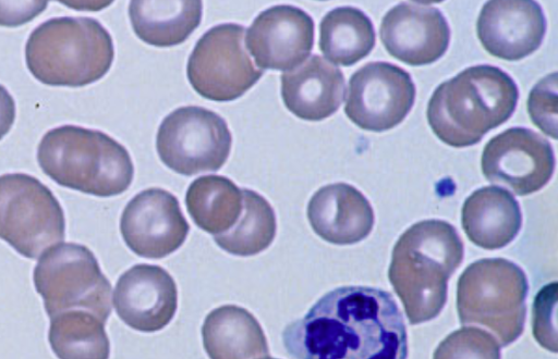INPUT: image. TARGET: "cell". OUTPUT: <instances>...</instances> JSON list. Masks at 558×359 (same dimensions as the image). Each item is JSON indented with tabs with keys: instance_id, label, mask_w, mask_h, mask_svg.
I'll list each match as a JSON object with an SVG mask.
<instances>
[{
	"instance_id": "obj_1",
	"label": "cell",
	"mask_w": 558,
	"mask_h": 359,
	"mask_svg": "<svg viewBox=\"0 0 558 359\" xmlns=\"http://www.w3.org/2000/svg\"><path fill=\"white\" fill-rule=\"evenodd\" d=\"M294 359H407L404 319L390 293L341 286L320 297L282 332Z\"/></svg>"
},
{
	"instance_id": "obj_2",
	"label": "cell",
	"mask_w": 558,
	"mask_h": 359,
	"mask_svg": "<svg viewBox=\"0 0 558 359\" xmlns=\"http://www.w3.org/2000/svg\"><path fill=\"white\" fill-rule=\"evenodd\" d=\"M463 259L457 230L441 220L410 226L397 240L388 271L411 324L437 317L447 300V284Z\"/></svg>"
},
{
	"instance_id": "obj_3",
	"label": "cell",
	"mask_w": 558,
	"mask_h": 359,
	"mask_svg": "<svg viewBox=\"0 0 558 359\" xmlns=\"http://www.w3.org/2000/svg\"><path fill=\"white\" fill-rule=\"evenodd\" d=\"M518 99L517 84L505 71L488 64L470 66L435 89L427 106L428 124L445 144L469 147L505 123Z\"/></svg>"
},
{
	"instance_id": "obj_4",
	"label": "cell",
	"mask_w": 558,
	"mask_h": 359,
	"mask_svg": "<svg viewBox=\"0 0 558 359\" xmlns=\"http://www.w3.org/2000/svg\"><path fill=\"white\" fill-rule=\"evenodd\" d=\"M37 160L57 184L98 197L124 193L134 176L124 146L104 132L76 125L48 131L38 145Z\"/></svg>"
},
{
	"instance_id": "obj_5",
	"label": "cell",
	"mask_w": 558,
	"mask_h": 359,
	"mask_svg": "<svg viewBox=\"0 0 558 359\" xmlns=\"http://www.w3.org/2000/svg\"><path fill=\"white\" fill-rule=\"evenodd\" d=\"M114 48L108 30L95 18L61 16L38 25L25 46L31 74L50 86L82 87L104 77Z\"/></svg>"
},
{
	"instance_id": "obj_6",
	"label": "cell",
	"mask_w": 558,
	"mask_h": 359,
	"mask_svg": "<svg viewBox=\"0 0 558 359\" xmlns=\"http://www.w3.org/2000/svg\"><path fill=\"white\" fill-rule=\"evenodd\" d=\"M527 280L520 267L504 258L471 263L460 275L457 309L462 324L492 331L500 346L514 342L525 321Z\"/></svg>"
},
{
	"instance_id": "obj_7",
	"label": "cell",
	"mask_w": 558,
	"mask_h": 359,
	"mask_svg": "<svg viewBox=\"0 0 558 359\" xmlns=\"http://www.w3.org/2000/svg\"><path fill=\"white\" fill-rule=\"evenodd\" d=\"M33 278L49 319L83 310L106 323L111 313V284L84 245L59 243L48 248L40 256Z\"/></svg>"
},
{
	"instance_id": "obj_8",
	"label": "cell",
	"mask_w": 558,
	"mask_h": 359,
	"mask_svg": "<svg viewBox=\"0 0 558 359\" xmlns=\"http://www.w3.org/2000/svg\"><path fill=\"white\" fill-rule=\"evenodd\" d=\"M63 210L52 191L25 173L0 176V238L20 255L40 257L64 239Z\"/></svg>"
},
{
	"instance_id": "obj_9",
	"label": "cell",
	"mask_w": 558,
	"mask_h": 359,
	"mask_svg": "<svg viewBox=\"0 0 558 359\" xmlns=\"http://www.w3.org/2000/svg\"><path fill=\"white\" fill-rule=\"evenodd\" d=\"M231 144L227 122L218 113L197 106L172 111L156 136L162 163L186 176L218 171L229 157Z\"/></svg>"
},
{
	"instance_id": "obj_10",
	"label": "cell",
	"mask_w": 558,
	"mask_h": 359,
	"mask_svg": "<svg viewBox=\"0 0 558 359\" xmlns=\"http://www.w3.org/2000/svg\"><path fill=\"white\" fill-rule=\"evenodd\" d=\"M245 27L235 23L208 29L190 54L186 75L202 97L232 101L243 96L263 76L244 47Z\"/></svg>"
},
{
	"instance_id": "obj_11",
	"label": "cell",
	"mask_w": 558,
	"mask_h": 359,
	"mask_svg": "<svg viewBox=\"0 0 558 359\" xmlns=\"http://www.w3.org/2000/svg\"><path fill=\"white\" fill-rule=\"evenodd\" d=\"M415 100V85L402 67L369 62L349 81L344 112L359 127L384 132L400 124Z\"/></svg>"
},
{
	"instance_id": "obj_12",
	"label": "cell",
	"mask_w": 558,
	"mask_h": 359,
	"mask_svg": "<svg viewBox=\"0 0 558 359\" xmlns=\"http://www.w3.org/2000/svg\"><path fill=\"white\" fill-rule=\"evenodd\" d=\"M481 164L487 181L525 196L549 182L555 156L551 145L542 135L526 127H511L485 145Z\"/></svg>"
},
{
	"instance_id": "obj_13",
	"label": "cell",
	"mask_w": 558,
	"mask_h": 359,
	"mask_svg": "<svg viewBox=\"0 0 558 359\" xmlns=\"http://www.w3.org/2000/svg\"><path fill=\"white\" fill-rule=\"evenodd\" d=\"M120 231L134 253L160 259L182 246L190 226L175 196L162 188H147L125 206Z\"/></svg>"
},
{
	"instance_id": "obj_14",
	"label": "cell",
	"mask_w": 558,
	"mask_h": 359,
	"mask_svg": "<svg viewBox=\"0 0 558 359\" xmlns=\"http://www.w3.org/2000/svg\"><path fill=\"white\" fill-rule=\"evenodd\" d=\"M245 44L262 70H293L313 49L314 21L294 5L270 7L254 18Z\"/></svg>"
},
{
	"instance_id": "obj_15",
	"label": "cell",
	"mask_w": 558,
	"mask_h": 359,
	"mask_svg": "<svg viewBox=\"0 0 558 359\" xmlns=\"http://www.w3.org/2000/svg\"><path fill=\"white\" fill-rule=\"evenodd\" d=\"M379 35L393 58L409 65H425L447 51L450 27L439 9L426 3L402 2L383 17Z\"/></svg>"
},
{
	"instance_id": "obj_16",
	"label": "cell",
	"mask_w": 558,
	"mask_h": 359,
	"mask_svg": "<svg viewBox=\"0 0 558 359\" xmlns=\"http://www.w3.org/2000/svg\"><path fill=\"white\" fill-rule=\"evenodd\" d=\"M112 301L126 325L140 332H156L168 325L177 311V285L163 268L136 264L117 281Z\"/></svg>"
},
{
	"instance_id": "obj_17",
	"label": "cell",
	"mask_w": 558,
	"mask_h": 359,
	"mask_svg": "<svg viewBox=\"0 0 558 359\" xmlns=\"http://www.w3.org/2000/svg\"><path fill=\"white\" fill-rule=\"evenodd\" d=\"M476 32L489 54L515 61L539 48L546 18L535 1H488L481 10Z\"/></svg>"
},
{
	"instance_id": "obj_18",
	"label": "cell",
	"mask_w": 558,
	"mask_h": 359,
	"mask_svg": "<svg viewBox=\"0 0 558 359\" xmlns=\"http://www.w3.org/2000/svg\"><path fill=\"white\" fill-rule=\"evenodd\" d=\"M307 219L324 240L351 245L368 236L375 215L359 189L347 183H335L315 191L307 205Z\"/></svg>"
},
{
	"instance_id": "obj_19",
	"label": "cell",
	"mask_w": 558,
	"mask_h": 359,
	"mask_svg": "<svg viewBox=\"0 0 558 359\" xmlns=\"http://www.w3.org/2000/svg\"><path fill=\"white\" fill-rule=\"evenodd\" d=\"M280 79L286 108L302 120H324L333 114L343 100L342 72L317 54L281 74Z\"/></svg>"
},
{
	"instance_id": "obj_20",
	"label": "cell",
	"mask_w": 558,
	"mask_h": 359,
	"mask_svg": "<svg viewBox=\"0 0 558 359\" xmlns=\"http://www.w3.org/2000/svg\"><path fill=\"white\" fill-rule=\"evenodd\" d=\"M461 223L473 244L493 250L514 239L522 225V214L511 193L498 186H486L465 199Z\"/></svg>"
},
{
	"instance_id": "obj_21",
	"label": "cell",
	"mask_w": 558,
	"mask_h": 359,
	"mask_svg": "<svg viewBox=\"0 0 558 359\" xmlns=\"http://www.w3.org/2000/svg\"><path fill=\"white\" fill-rule=\"evenodd\" d=\"M202 337L210 359H259L269 355L259 322L235 305L211 310L203 323Z\"/></svg>"
},
{
	"instance_id": "obj_22",
	"label": "cell",
	"mask_w": 558,
	"mask_h": 359,
	"mask_svg": "<svg viewBox=\"0 0 558 359\" xmlns=\"http://www.w3.org/2000/svg\"><path fill=\"white\" fill-rule=\"evenodd\" d=\"M201 1H131L129 16L136 36L155 47L184 42L199 25Z\"/></svg>"
},
{
	"instance_id": "obj_23",
	"label": "cell",
	"mask_w": 558,
	"mask_h": 359,
	"mask_svg": "<svg viewBox=\"0 0 558 359\" xmlns=\"http://www.w3.org/2000/svg\"><path fill=\"white\" fill-rule=\"evenodd\" d=\"M375 41L371 18L357 8H336L320 21L319 50L335 64H355L373 50Z\"/></svg>"
},
{
	"instance_id": "obj_24",
	"label": "cell",
	"mask_w": 558,
	"mask_h": 359,
	"mask_svg": "<svg viewBox=\"0 0 558 359\" xmlns=\"http://www.w3.org/2000/svg\"><path fill=\"white\" fill-rule=\"evenodd\" d=\"M185 203L194 223L215 236L238 221L243 208L242 189L228 177L204 175L190 184Z\"/></svg>"
},
{
	"instance_id": "obj_25",
	"label": "cell",
	"mask_w": 558,
	"mask_h": 359,
	"mask_svg": "<svg viewBox=\"0 0 558 359\" xmlns=\"http://www.w3.org/2000/svg\"><path fill=\"white\" fill-rule=\"evenodd\" d=\"M49 344L59 359H109L105 322L83 310H70L50 319Z\"/></svg>"
},
{
	"instance_id": "obj_26",
	"label": "cell",
	"mask_w": 558,
	"mask_h": 359,
	"mask_svg": "<svg viewBox=\"0 0 558 359\" xmlns=\"http://www.w3.org/2000/svg\"><path fill=\"white\" fill-rule=\"evenodd\" d=\"M243 208L235 224L214 240L225 251L241 257L265 250L276 236V214L270 203L258 193L243 188Z\"/></svg>"
},
{
	"instance_id": "obj_27",
	"label": "cell",
	"mask_w": 558,
	"mask_h": 359,
	"mask_svg": "<svg viewBox=\"0 0 558 359\" xmlns=\"http://www.w3.org/2000/svg\"><path fill=\"white\" fill-rule=\"evenodd\" d=\"M433 359H500L499 345L478 327H461L436 348Z\"/></svg>"
},
{
	"instance_id": "obj_28",
	"label": "cell",
	"mask_w": 558,
	"mask_h": 359,
	"mask_svg": "<svg viewBox=\"0 0 558 359\" xmlns=\"http://www.w3.org/2000/svg\"><path fill=\"white\" fill-rule=\"evenodd\" d=\"M532 122L546 135L557 139V73L541 79L527 98Z\"/></svg>"
},
{
	"instance_id": "obj_29",
	"label": "cell",
	"mask_w": 558,
	"mask_h": 359,
	"mask_svg": "<svg viewBox=\"0 0 558 359\" xmlns=\"http://www.w3.org/2000/svg\"><path fill=\"white\" fill-rule=\"evenodd\" d=\"M557 282L545 285L533 304V335L541 346L557 351Z\"/></svg>"
},
{
	"instance_id": "obj_30",
	"label": "cell",
	"mask_w": 558,
	"mask_h": 359,
	"mask_svg": "<svg viewBox=\"0 0 558 359\" xmlns=\"http://www.w3.org/2000/svg\"><path fill=\"white\" fill-rule=\"evenodd\" d=\"M47 4V1H0V25L14 27L27 23Z\"/></svg>"
},
{
	"instance_id": "obj_31",
	"label": "cell",
	"mask_w": 558,
	"mask_h": 359,
	"mask_svg": "<svg viewBox=\"0 0 558 359\" xmlns=\"http://www.w3.org/2000/svg\"><path fill=\"white\" fill-rule=\"evenodd\" d=\"M15 120V102L4 86L0 85V139L9 133Z\"/></svg>"
},
{
	"instance_id": "obj_32",
	"label": "cell",
	"mask_w": 558,
	"mask_h": 359,
	"mask_svg": "<svg viewBox=\"0 0 558 359\" xmlns=\"http://www.w3.org/2000/svg\"><path fill=\"white\" fill-rule=\"evenodd\" d=\"M259 359H277V358H271V357H269V356H265V357L259 358Z\"/></svg>"
}]
</instances>
